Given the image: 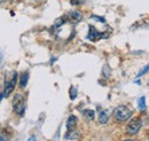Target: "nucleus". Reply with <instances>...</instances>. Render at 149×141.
<instances>
[{
  "label": "nucleus",
  "mask_w": 149,
  "mask_h": 141,
  "mask_svg": "<svg viewBox=\"0 0 149 141\" xmlns=\"http://www.w3.org/2000/svg\"><path fill=\"white\" fill-rule=\"evenodd\" d=\"M141 126H142V122H141L140 118H133V119H131L130 122H129L127 126H126V132L129 134L134 135V134L139 133Z\"/></svg>",
  "instance_id": "nucleus-4"
},
{
  "label": "nucleus",
  "mask_w": 149,
  "mask_h": 141,
  "mask_svg": "<svg viewBox=\"0 0 149 141\" xmlns=\"http://www.w3.org/2000/svg\"><path fill=\"white\" fill-rule=\"evenodd\" d=\"M102 36H106V34H101V32L96 31V29L94 28L93 25H90V32H88V36H87L90 40L95 41V40H97L99 38H101Z\"/></svg>",
  "instance_id": "nucleus-5"
},
{
  "label": "nucleus",
  "mask_w": 149,
  "mask_h": 141,
  "mask_svg": "<svg viewBox=\"0 0 149 141\" xmlns=\"http://www.w3.org/2000/svg\"><path fill=\"white\" fill-rule=\"evenodd\" d=\"M113 116L118 122H125L132 116V110L126 106H118L113 110Z\"/></svg>",
  "instance_id": "nucleus-1"
},
{
  "label": "nucleus",
  "mask_w": 149,
  "mask_h": 141,
  "mask_svg": "<svg viewBox=\"0 0 149 141\" xmlns=\"http://www.w3.org/2000/svg\"><path fill=\"white\" fill-rule=\"evenodd\" d=\"M124 141H132V140H124Z\"/></svg>",
  "instance_id": "nucleus-19"
},
{
  "label": "nucleus",
  "mask_w": 149,
  "mask_h": 141,
  "mask_svg": "<svg viewBox=\"0 0 149 141\" xmlns=\"http://www.w3.org/2000/svg\"><path fill=\"white\" fill-rule=\"evenodd\" d=\"M69 95H70V99H71V100H74V99L77 98V95H78L77 88L74 87V86L70 88V91H69Z\"/></svg>",
  "instance_id": "nucleus-13"
},
{
  "label": "nucleus",
  "mask_w": 149,
  "mask_h": 141,
  "mask_svg": "<svg viewBox=\"0 0 149 141\" xmlns=\"http://www.w3.org/2000/svg\"><path fill=\"white\" fill-rule=\"evenodd\" d=\"M76 125H77V117L74 115L69 116V118L67 121V128L68 130H72V128L76 127Z\"/></svg>",
  "instance_id": "nucleus-7"
},
{
  "label": "nucleus",
  "mask_w": 149,
  "mask_h": 141,
  "mask_svg": "<svg viewBox=\"0 0 149 141\" xmlns=\"http://www.w3.org/2000/svg\"><path fill=\"white\" fill-rule=\"evenodd\" d=\"M13 108H14V111L19 115V116H23L24 114V96L21 95V94H16L14 96V100H13Z\"/></svg>",
  "instance_id": "nucleus-2"
},
{
  "label": "nucleus",
  "mask_w": 149,
  "mask_h": 141,
  "mask_svg": "<svg viewBox=\"0 0 149 141\" xmlns=\"http://www.w3.org/2000/svg\"><path fill=\"white\" fill-rule=\"evenodd\" d=\"M91 17L93 18V20H95V21H99V22H102V23H104L106 22V20L103 17H101V16H96V15H92Z\"/></svg>",
  "instance_id": "nucleus-15"
},
{
  "label": "nucleus",
  "mask_w": 149,
  "mask_h": 141,
  "mask_svg": "<svg viewBox=\"0 0 149 141\" xmlns=\"http://www.w3.org/2000/svg\"><path fill=\"white\" fill-rule=\"evenodd\" d=\"M64 138L65 139H68V140H71V139H78L79 138V132L77 131V130H68V132L65 133V135H64Z\"/></svg>",
  "instance_id": "nucleus-6"
},
{
  "label": "nucleus",
  "mask_w": 149,
  "mask_h": 141,
  "mask_svg": "<svg viewBox=\"0 0 149 141\" xmlns=\"http://www.w3.org/2000/svg\"><path fill=\"white\" fill-rule=\"evenodd\" d=\"M83 115H84V117H85L86 119H88V121L94 119V116H95L94 110H92V109H85L84 112H83Z\"/></svg>",
  "instance_id": "nucleus-11"
},
{
  "label": "nucleus",
  "mask_w": 149,
  "mask_h": 141,
  "mask_svg": "<svg viewBox=\"0 0 149 141\" xmlns=\"http://www.w3.org/2000/svg\"><path fill=\"white\" fill-rule=\"evenodd\" d=\"M108 119H109L108 112L107 111H100V114H99V123L106 124L108 123Z\"/></svg>",
  "instance_id": "nucleus-9"
},
{
  "label": "nucleus",
  "mask_w": 149,
  "mask_h": 141,
  "mask_svg": "<svg viewBox=\"0 0 149 141\" xmlns=\"http://www.w3.org/2000/svg\"><path fill=\"white\" fill-rule=\"evenodd\" d=\"M28 82H29V73L28 72H23L21 75V79H19V85L21 87L24 88L28 85Z\"/></svg>",
  "instance_id": "nucleus-8"
},
{
  "label": "nucleus",
  "mask_w": 149,
  "mask_h": 141,
  "mask_svg": "<svg viewBox=\"0 0 149 141\" xmlns=\"http://www.w3.org/2000/svg\"><path fill=\"white\" fill-rule=\"evenodd\" d=\"M16 83H17V73L14 71L10 80H6V83H5V89H3V94H2L5 98H8L10 95V93L14 91V88L16 86Z\"/></svg>",
  "instance_id": "nucleus-3"
},
{
  "label": "nucleus",
  "mask_w": 149,
  "mask_h": 141,
  "mask_svg": "<svg viewBox=\"0 0 149 141\" xmlns=\"http://www.w3.org/2000/svg\"><path fill=\"white\" fill-rule=\"evenodd\" d=\"M63 23H64V21H63L62 18H58V20L55 22V27H61Z\"/></svg>",
  "instance_id": "nucleus-17"
},
{
  "label": "nucleus",
  "mask_w": 149,
  "mask_h": 141,
  "mask_svg": "<svg viewBox=\"0 0 149 141\" xmlns=\"http://www.w3.org/2000/svg\"><path fill=\"white\" fill-rule=\"evenodd\" d=\"M138 107H139V109H140L141 111L146 110V98H145V96H141V98L139 99V101H138Z\"/></svg>",
  "instance_id": "nucleus-12"
},
{
  "label": "nucleus",
  "mask_w": 149,
  "mask_h": 141,
  "mask_svg": "<svg viewBox=\"0 0 149 141\" xmlns=\"http://www.w3.org/2000/svg\"><path fill=\"white\" fill-rule=\"evenodd\" d=\"M102 73H103V76H104L106 78H108V77L110 76V68H109L108 66H104L103 69H102Z\"/></svg>",
  "instance_id": "nucleus-14"
},
{
  "label": "nucleus",
  "mask_w": 149,
  "mask_h": 141,
  "mask_svg": "<svg viewBox=\"0 0 149 141\" xmlns=\"http://www.w3.org/2000/svg\"><path fill=\"white\" fill-rule=\"evenodd\" d=\"M2 96H3V95H2V94H0V102H1V99H2Z\"/></svg>",
  "instance_id": "nucleus-18"
},
{
  "label": "nucleus",
  "mask_w": 149,
  "mask_h": 141,
  "mask_svg": "<svg viewBox=\"0 0 149 141\" xmlns=\"http://www.w3.org/2000/svg\"><path fill=\"white\" fill-rule=\"evenodd\" d=\"M70 17H71V20L76 21V22H79V21L83 20V14L79 10H72L70 13Z\"/></svg>",
  "instance_id": "nucleus-10"
},
{
  "label": "nucleus",
  "mask_w": 149,
  "mask_h": 141,
  "mask_svg": "<svg viewBox=\"0 0 149 141\" xmlns=\"http://www.w3.org/2000/svg\"><path fill=\"white\" fill-rule=\"evenodd\" d=\"M148 71H149V64L147 66V67H145V68H143L142 70L140 71V73L138 75V77H141L142 75H145V73H146V72H148Z\"/></svg>",
  "instance_id": "nucleus-16"
}]
</instances>
